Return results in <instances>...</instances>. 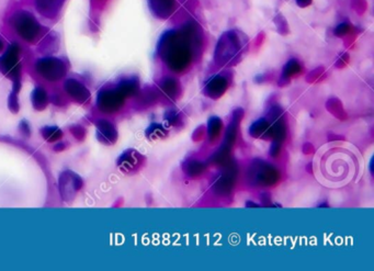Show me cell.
<instances>
[{"label": "cell", "mask_w": 374, "mask_h": 271, "mask_svg": "<svg viewBox=\"0 0 374 271\" xmlns=\"http://www.w3.org/2000/svg\"><path fill=\"white\" fill-rule=\"evenodd\" d=\"M361 168L359 151L347 143L324 145L313 162L314 175L319 184L332 189L351 184L361 174Z\"/></svg>", "instance_id": "1"}, {"label": "cell", "mask_w": 374, "mask_h": 271, "mask_svg": "<svg viewBox=\"0 0 374 271\" xmlns=\"http://www.w3.org/2000/svg\"><path fill=\"white\" fill-rule=\"evenodd\" d=\"M20 48L17 44L9 46L7 52L0 57V72L14 81V92L20 90L21 65L19 62Z\"/></svg>", "instance_id": "2"}, {"label": "cell", "mask_w": 374, "mask_h": 271, "mask_svg": "<svg viewBox=\"0 0 374 271\" xmlns=\"http://www.w3.org/2000/svg\"><path fill=\"white\" fill-rule=\"evenodd\" d=\"M13 26L17 33L28 42L37 40L42 30L37 19L27 11H20L13 17Z\"/></svg>", "instance_id": "3"}, {"label": "cell", "mask_w": 374, "mask_h": 271, "mask_svg": "<svg viewBox=\"0 0 374 271\" xmlns=\"http://www.w3.org/2000/svg\"><path fill=\"white\" fill-rule=\"evenodd\" d=\"M35 68L43 78L50 81H57L62 79L66 75L67 70L64 62L55 57L41 58L35 64Z\"/></svg>", "instance_id": "4"}, {"label": "cell", "mask_w": 374, "mask_h": 271, "mask_svg": "<svg viewBox=\"0 0 374 271\" xmlns=\"http://www.w3.org/2000/svg\"><path fill=\"white\" fill-rule=\"evenodd\" d=\"M82 180L73 172H64L59 176V192L65 201H70L80 190Z\"/></svg>", "instance_id": "5"}, {"label": "cell", "mask_w": 374, "mask_h": 271, "mask_svg": "<svg viewBox=\"0 0 374 271\" xmlns=\"http://www.w3.org/2000/svg\"><path fill=\"white\" fill-rule=\"evenodd\" d=\"M124 95L120 90L100 91L97 98L98 108L103 112H114L121 107Z\"/></svg>", "instance_id": "6"}, {"label": "cell", "mask_w": 374, "mask_h": 271, "mask_svg": "<svg viewBox=\"0 0 374 271\" xmlns=\"http://www.w3.org/2000/svg\"><path fill=\"white\" fill-rule=\"evenodd\" d=\"M65 90L74 100L79 103H85L90 99V91L81 84L75 79H68L65 82Z\"/></svg>", "instance_id": "7"}, {"label": "cell", "mask_w": 374, "mask_h": 271, "mask_svg": "<svg viewBox=\"0 0 374 271\" xmlns=\"http://www.w3.org/2000/svg\"><path fill=\"white\" fill-rule=\"evenodd\" d=\"M97 139L101 143L111 145L116 141L115 127L110 122L105 120H99L97 122Z\"/></svg>", "instance_id": "8"}, {"label": "cell", "mask_w": 374, "mask_h": 271, "mask_svg": "<svg viewBox=\"0 0 374 271\" xmlns=\"http://www.w3.org/2000/svg\"><path fill=\"white\" fill-rule=\"evenodd\" d=\"M64 3L65 0H35V7L42 16L54 18L63 8Z\"/></svg>", "instance_id": "9"}, {"label": "cell", "mask_w": 374, "mask_h": 271, "mask_svg": "<svg viewBox=\"0 0 374 271\" xmlns=\"http://www.w3.org/2000/svg\"><path fill=\"white\" fill-rule=\"evenodd\" d=\"M49 99H47L46 91L42 88H35L32 92V104L34 109L38 111H42L46 108Z\"/></svg>", "instance_id": "10"}, {"label": "cell", "mask_w": 374, "mask_h": 271, "mask_svg": "<svg viewBox=\"0 0 374 271\" xmlns=\"http://www.w3.org/2000/svg\"><path fill=\"white\" fill-rule=\"evenodd\" d=\"M41 133H42L44 140H46L47 142L50 143L56 142V141L61 139L63 135L61 129L56 126H46L41 131Z\"/></svg>", "instance_id": "11"}, {"label": "cell", "mask_w": 374, "mask_h": 271, "mask_svg": "<svg viewBox=\"0 0 374 271\" xmlns=\"http://www.w3.org/2000/svg\"><path fill=\"white\" fill-rule=\"evenodd\" d=\"M173 4L174 0H150V5L156 13H166Z\"/></svg>", "instance_id": "12"}, {"label": "cell", "mask_w": 374, "mask_h": 271, "mask_svg": "<svg viewBox=\"0 0 374 271\" xmlns=\"http://www.w3.org/2000/svg\"><path fill=\"white\" fill-rule=\"evenodd\" d=\"M9 109L13 112H17L19 109V103H18L17 93L13 92V95L9 97Z\"/></svg>", "instance_id": "13"}, {"label": "cell", "mask_w": 374, "mask_h": 271, "mask_svg": "<svg viewBox=\"0 0 374 271\" xmlns=\"http://www.w3.org/2000/svg\"><path fill=\"white\" fill-rule=\"evenodd\" d=\"M312 0H296V3H298L299 6H301V7H305V6H308L311 4Z\"/></svg>", "instance_id": "14"}, {"label": "cell", "mask_w": 374, "mask_h": 271, "mask_svg": "<svg viewBox=\"0 0 374 271\" xmlns=\"http://www.w3.org/2000/svg\"><path fill=\"white\" fill-rule=\"evenodd\" d=\"M3 50H4V42H3V40L0 39V52H2Z\"/></svg>", "instance_id": "15"}]
</instances>
